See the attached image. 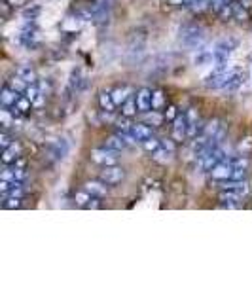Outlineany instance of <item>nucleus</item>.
<instances>
[{
	"instance_id": "f257e3e1",
	"label": "nucleus",
	"mask_w": 252,
	"mask_h": 284,
	"mask_svg": "<svg viewBox=\"0 0 252 284\" xmlns=\"http://www.w3.org/2000/svg\"><path fill=\"white\" fill-rule=\"evenodd\" d=\"M178 38L184 48L195 50L205 42V28L201 25H197V23H186V25L180 27Z\"/></svg>"
},
{
	"instance_id": "f03ea898",
	"label": "nucleus",
	"mask_w": 252,
	"mask_h": 284,
	"mask_svg": "<svg viewBox=\"0 0 252 284\" xmlns=\"http://www.w3.org/2000/svg\"><path fill=\"white\" fill-rule=\"evenodd\" d=\"M239 46L237 38H222L214 44V50H212V55H214V63H228L230 55L233 53V50Z\"/></svg>"
},
{
	"instance_id": "7ed1b4c3",
	"label": "nucleus",
	"mask_w": 252,
	"mask_h": 284,
	"mask_svg": "<svg viewBox=\"0 0 252 284\" xmlns=\"http://www.w3.org/2000/svg\"><path fill=\"white\" fill-rule=\"evenodd\" d=\"M116 154L118 152L102 146V148H95L91 152V159H93L95 163L102 165V167H110V165H118V156Z\"/></svg>"
},
{
	"instance_id": "20e7f679",
	"label": "nucleus",
	"mask_w": 252,
	"mask_h": 284,
	"mask_svg": "<svg viewBox=\"0 0 252 284\" xmlns=\"http://www.w3.org/2000/svg\"><path fill=\"white\" fill-rule=\"evenodd\" d=\"M228 159V156H226V150L220 146V148L212 150V152H209L207 156H203L201 159H199V165H201L203 170H212L218 163H222V161H226Z\"/></svg>"
},
{
	"instance_id": "39448f33",
	"label": "nucleus",
	"mask_w": 252,
	"mask_h": 284,
	"mask_svg": "<svg viewBox=\"0 0 252 284\" xmlns=\"http://www.w3.org/2000/svg\"><path fill=\"white\" fill-rule=\"evenodd\" d=\"M87 85V78L84 70L82 68H74L70 72V78H68V85H66V93H74V95H78L86 89Z\"/></svg>"
},
{
	"instance_id": "423d86ee",
	"label": "nucleus",
	"mask_w": 252,
	"mask_h": 284,
	"mask_svg": "<svg viewBox=\"0 0 252 284\" xmlns=\"http://www.w3.org/2000/svg\"><path fill=\"white\" fill-rule=\"evenodd\" d=\"M123 178H125V170L118 165H110V167H104V170L101 172V180L106 186H116L120 184Z\"/></svg>"
},
{
	"instance_id": "0eeeda50",
	"label": "nucleus",
	"mask_w": 252,
	"mask_h": 284,
	"mask_svg": "<svg viewBox=\"0 0 252 284\" xmlns=\"http://www.w3.org/2000/svg\"><path fill=\"white\" fill-rule=\"evenodd\" d=\"M241 195H237L235 192H230V190H222L220 192V195H218V201H220V208H228V210H231V208H239L241 206Z\"/></svg>"
},
{
	"instance_id": "6e6552de",
	"label": "nucleus",
	"mask_w": 252,
	"mask_h": 284,
	"mask_svg": "<svg viewBox=\"0 0 252 284\" xmlns=\"http://www.w3.org/2000/svg\"><path fill=\"white\" fill-rule=\"evenodd\" d=\"M231 174H233V165H231L230 159H226L222 163H218L214 169L210 170V176L218 180V182H224V180H231Z\"/></svg>"
},
{
	"instance_id": "1a4fd4ad",
	"label": "nucleus",
	"mask_w": 252,
	"mask_h": 284,
	"mask_svg": "<svg viewBox=\"0 0 252 284\" xmlns=\"http://www.w3.org/2000/svg\"><path fill=\"white\" fill-rule=\"evenodd\" d=\"M50 156L53 161H61V159H65L66 154H68V142L65 138H55V140L50 144Z\"/></svg>"
},
{
	"instance_id": "9d476101",
	"label": "nucleus",
	"mask_w": 252,
	"mask_h": 284,
	"mask_svg": "<svg viewBox=\"0 0 252 284\" xmlns=\"http://www.w3.org/2000/svg\"><path fill=\"white\" fill-rule=\"evenodd\" d=\"M173 138L176 142H182L188 136V118L186 114H178L176 120L173 121Z\"/></svg>"
},
{
	"instance_id": "9b49d317",
	"label": "nucleus",
	"mask_w": 252,
	"mask_h": 284,
	"mask_svg": "<svg viewBox=\"0 0 252 284\" xmlns=\"http://www.w3.org/2000/svg\"><path fill=\"white\" fill-rule=\"evenodd\" d=\"M243 82H245V70H239V68H231V76H230V80H228V84L224 85V89H226L228 93L237 91L239 87L243 85Z\"/></svg>"
},
{
	"instance_id": "f8f14e48",
	"label": "nucleus",
	"mask_w": 252,
	"mask_h": 284,
	"mask_svg": "<svg viewBox=\"0 0 252 284\" xmlns=\"http://www.w3.org/2000/svg\"><path fill=\"white\" fill-rule=\"evenodd\" d=\"M222 190H230V192H235L237 195L245 197L250 188H248V184H246V180H224Z\"/></svg>"
},
{
	"instance_id": "ddd939ff",
	"label": "nucleus",
	"mask_w": 252,
	"mask_h": 284,
	"mask_svg": "<svg viewBox=\"0 0 252 284\" xmlns=\"http://www.w3.org/2000/svg\"><path fill=\"white\" fill-rule=\"evenodd\" d=\"M152 95H154V91L152 89H148V87H142V89H138L137 93V104H138V110L140 112H150L152 108Z\"/></svg>"
},
{
	"instance_id": "4468645a",
	"label": "nucleus",
	"mask_w": 252,
	"mask_h": 284,
	"mask_svg": "<svg viewBox=\"0 0 252 284\" xmlns=\"http://www.w3.org/2000/svg\"><path fill=\"white\" fill-rule=\"evenodd\" d=\"M19 91H15L12 89L10 85H6L4 89H2V95H0V102H2V108H14L15 102L19 100Z\"/></svg>"
},
{
	"instance_id": "2eb2a0df",
	"label": "nucleus",
	"mask_w": 252,
	"mask_h": 284,
	"mask_svg": "<svg viewBox=\"0 0 252 284\" xmlns=\"http://www.w3.org/2000/svg\"><path fill=\"white\" fill-rule=\"evenodd\" d=\"M84 190L86 192H89L91 195H95V197H106L108 193V186L102 182V180H99V182H95V180H89V182H86L84 184Z\"/></svg>"
},
{
	"instance_id": "dca6fc26",
	"label": "nucleus",
	"mask_w": 252,
	"mask_h": 284,
	"mask_svg": "<svg viewBox=\"0 0 252 284\" xmlns=\"http://www.w3.org/2000/svg\"><path fill=\"white\" fill-rule=\"evenodd\" d=\"M32 106H34V104H32V100L27 99L25 95H21V97H19V100L15 102V106L10 108V110H12V114H14L15 118H21V116H27Z\"/></svg>"
},
{
	"instance_id": "f3484780",
	"label": "nucleus",
	"mask_w": 252,
	"mask_h": 284,
	"mask_svg": "<svg viewBox=\"0 0 252 284\" xmlns=\"http://www.w3.org/2000/svg\"><path fill=\"white\" fill-rule=\"evenodd\" d=\"M131 135L135 136V140L142 144L144 140H148V138L152 136V129L148 127L146 123H133V131H131Z\"/></svg>"
},
{
	"instance_id": "a211bd4d",
	"label": "nucleus",
	"mask_w": 252,
	"mask_h": 284,
	"mask_svg": "<svg viewBox=\"0 0 252 284\" xmlns=\"http://www.w3.org/2000/svg\"><path fill=\"white\" fill-rule=\"evenodd\" d=\"M131 95H133V89H131L129 85H120V87L112 89V97H114V102L118 104V106H122Z\"/></svg>"
},
{
	"instance_id": "6ab92c4d",
	"label": "nucleus",
	"mask_w": 252,
	"mask_h": 284,
	"mask_svg": "<svg viewBox=\"0 0 252 284\" xmlns=\"http://www.w3.org/2000/svg\"><path fill=\"white\" fill-rule=\"evenodd\" d=\"M17 159H19V146L15 142L10 148L2 150V163L4 165H14Z\"/></svg>"
},
{
	"instance_id": "aec40b11",
	"label": "nucleus",
	"mask_w": 252,
	"mask_h": 284,
	"mask_svg": "<svg viewBox=\"0 0 252 284\" xmlns=\"http://www.w3.org/2000/svg\"><path fill=\"white\" fill-rule=\"evenodd\" d=\"M138 104H137V95H131L129 99L125 100L122 104V116H127V118H133L137 112H140V110H137Z\"/></svg>"
},
{
	"instance_id": "412c9836",
	"label": "nucleus",
	"mask_w": 252,
	"mask_h": 284,
	"mask_svg": "<svg viewBox=\"0 0 252 284\" xmlns=\"http://www.w3.org/2000/svg\"><path fill=\"white\" fill-rule=\"evenodd\" d=\"M19 78H23L27 84H36V72L34 68L30 66V64H21L19 68H17V72H15Z\"/></svg>"
},
{
	"instance_id": "4be33fe9",
	"label": "nucleus",
	"mask_w": 252,
	"mask_h": 284,
	"mask_svg": "<svg viewBox=\"0 0 252 284\" xmlns=\"http://www.w3.org/2000/svg\"><path fill=\"white\" fill-rule=\"evenodd\" d=\"M99 102H101L102 110H106V112H114L116 106H118V104L114 102L112 91H101V95H99Z\"/></svg>"
},
{
	"instance_id": "5701e85b",
	"label": "nucleus",
	"mask_w": 252,
	"mask_h": 284,
	"mask_svg": "<svg viewBox=\"0 0 252 284\" xmlns=\"http://www.w3.org/2000/svg\"><path fill=\"white\" fill-rule=\"evenodd\" d=\"M114 125H116V131H118V133H127V135H131V131H133V123L129 121L127 116L116 118Z\"/></svg>"
},
{
	"instance_id": "b1692460",
	"label": "nucleus",
	"mask_w": 252,
	"mask_h": 284,
	"mask_svg": "<svg viewBox=\"0 0 252 284\" xmlns=\"http://www.w3.org/2000/svg\"><path fill=\"white\" fill-rule=\"evenodd\" d=\"M173 150H169V148H165V146H161V148L156 152V154H152V157L158 161V163H169L171 159H173Z\"/></svg>"
},
{
	"instance_id": "393cba45",
	"label": "nucleus",
	"mask_w": 252,
	"mask_h": 284,
	"mask_svg": "<svg viewBox=\"0 0 252 284\" xmlns=\"http://www.w3.org/2000/svg\"><path fill=\"white\" fill-rule=\"evenodd\" d=\"M93 197L95 195H91V193L86 192V190H82V192L74 193V203H76V206H80V208H86V206L89 205V201H91Z\"/></svg>"
},
{
	"instance_id": "a878e982",
	"label": "nucleus",
	"mask_w": 252,
	"mask_h": 284,
	"mask_svg": "<svg viewBox=\"0 0 252 284\" xmlns=\"http://www.w3.org/2000/svg\"><path fill=\"white\" fill-rule=\"evenodd\" d=\"M21 205H23L21 197H12V195H4V197H2V208H6V210L19 208Z\"/></svg>"
},
{
	"instance_id": "bb28decb",
	"label": "nucleus",
	"mask_w": 252,
	"mask_h": 284,
	"mask_svg": "<svg viewBox=\"0 0 252 284\" xmlns=\"http://www.w3.org/2000/svg\"><path fill=\"white\" fill-rule=\"evenodd\" d=\"M163 108H165L163 91H154V95H152V110H163Z\"/></svg>"
},
{
	"instance_id": "cd10ccee",
	"label": "nucleus",
	"mask_w": 252,
	"mask_h": 284,
	"mask_svg": "<svg viewBox=\"0 0 252 284\" xmlns=\"http://www.w3.org/2000/svg\"><path fill=\"white\" fill-rule=\"evenodd\" d=\"M163 144H161V140H158V138H154V136H150L148 140H144L142 142V148L148 152V154H156L159 148H161Z\"/></svg>"
},
{
	"instance_id": "c85d7f7f",
	"label": "nucleus",
	"mask_w": 252,
	"mask_h": 284,
	"mask_svg": "<svg viewBox=\"0 0 252 284\" xmlns=\"http://www.w3.org/2000/svg\"><path fill=\"white\" fill-rule=\"evenodd\" d=\"M163 120H165V116H161L159 110H152V114H146V116H144V121H146V123H152V125H161Z\"/></svg>"
},
{
	"instance_id": "c756f323",
	"label": "nucleus",
	"mask_w": 252,
	"mask_h": 284,
	"mask_svg": "<svg viewBox=\"0 0 252 284\" xmlns=\"http://www.w3.org/2000/svg\"><path fill=\"white\" fill-rule=\"evenodd\" d=\"M27 85H29V84H27V82H25L23 78H19L17 74H15V78L10 80V87H12V89H15V91H19V93H25Z\"/></svg>"
},
{
	"instance_id": "7c9ffc66",
	"label": "nucleus",
	"mask_w": 252,
	"mask_h": 284,
	"mask_svg": "<svg viewBox=\"0 0 252 284\" xmlns=\"http://www.w3.org/2000/svg\"><path fill=\"white\" fill-rule=\"evenodd\" d=\"M23 95H25L27 99H30L32 102H34V100L38 99V95H40V87H38V84H29Z\"/></svg>"
},
{
	"instance_id": "2f4dec72",
	"label": "nucleus",
	"mask_w": 252,
	"mask_h": 284,
	"mask_svg": "<svg viewBox=\"0 0 252 284\" xmlns=\"http://www.w3.org/2000/svg\"><path fill=\"white\" fill-rule=\"evenodd\" d=\"M14 142H15L14 136L8 133V129H2V133H0V146H2V150L10 148Z\"/></svg>"
},
{
	"instance_id": "473e14b6",
	"label": "nucleus",
	"mask_w": 252,
	"mask_h": 284,
	"mask_svg": "<svg viewBox=\"0 0 252 284\" xmlns=\"http://www.w3.org/2000/svg\"><path fill=\"white\" fill-rule=\"evenodd\" d=\"M210 61H214L212 51L201 50V53H199V55H195V64H205V63H210Z\"/></svg>"
},
{
	"instance_id": "72a5a7b5",
	"label": "nucleus",
	"mask_w": 252,
	"mask_h": 284,
	"mask_svg": "<svg viewBox=\"0 0 252 284\" xmlns=\"http://www.w3.org/2000/svg\"><path fill=\"white\" fill-rule=\"evenodd\" d=\"M40 12H42V10H40V6L25 8V10H23V17H25V19H36V17L40 15Z\"/></svg>"
},
{
	"instance_id": "f704fd0d",
	"label": "nucleus",
	"mask_w": 252,
	"mask_h": 284,
	"mask_svg": "<svg viewBox=\"0 0 252 284\" xmlns=\"http://www.w3.org/2000/svg\"><path fill=\"white\" fill-rule=\"evenodd\" d=\"M14 174H15V182H25L29 178V172L25 167H14Z\"/></svg>"
},
{
	"instance_id": "c9c22d12",
	"label": "nucleus",
	"mask_w": 252,
	"mask_h": 284,
	"mask_svg": "<svg viewBox=\"0 0 252 284\" xmlns=\"http://www.w3.org/2000/svg\"><path fill=\"white\" fill-rule=\"evenodd\" d=\"M246 178V167H233L231 180H245Z\"/></svg>"
},
{
	"instance_id": "e433bc0d",
	"label": "nucleus",
	"mask_w": 252,
	"mask_h": 284,
	"mask_svg": "<svg viewBox=\"0 0 252 284\" xmlns=\"http://www.w3.org/2000/svg\"><path fill=\"white\" fill-rule=\"evenodd\" d=\"M163 116H165L167 121H174V120H176V116H178V112H176V108H174V106H169Z\"/></svg>"
},
{
	"instance_id": "4c0bfd02",
	"label": "nucleus",
	"mask_w": 252,
	"mask_h": 284,
	"mask_svg": "<svg viewBox=\"0 0 252 284\" xmlns=\"http://www.w3.org/2000/svg\"><path fill=\"white\" fill-rule=\"evenodd\" d=\"M0 180H10V182H15L14 169H4V170H2V176H0Z\"/></svg>"
},
{
	"instance_id": "58836bf2",
	"label": "nucleus",
	"mask_w": 252,
	"mask_h": 284,
	"mask_svg": "<svg viewBox=\"0 0 252 284\" xmlns=\"http://www.w3.org/2000/svg\"><path fill=\"white\" fill-rule=\"evenodd\" d=\"M8 4H10V6H23V4H25V2H27V0H6Z\"/></svg>"
},
{
	"instance_id": "ea45409f",
	"label": "nucleus",
	"mask_w": 252,
	"mask_h": 284,
	"mask_svg": "<svg viewBox=\"0 0 252 284\" xmlns=\"http://www.w3.org/2000/svg\"><path fill=\"white\" fill-rule=\"evenodd\" d=\"M161 144H163L165 148L173 150V152H174V144H173V142H171V140H161Z\"/></svg>"
},
{
	"instance_id": "a19ab883",
	"label": "nucleus",
	"mask_w": 252,
	"mask_h": 284,
	"mask_svg": "<svg viewBox=\"0 0 252 284\" xmlns=\"http://www.w3.org/2000/svg\"><path fill=\"white\" fill-rule=\"evenodd\" d=\"M171 4H174V6H180V4H186V0H169Z\"/></svg>"
},
{
	"instance_id": "79ce46f5",
	"label": "nucleus",
	"mask_w": 252,
	"mask_h": 284,
	"mask_svg": "<svg viewBox=\"0 0 252 284\" xmlns=\"http://www.w3.org/2000/svg\"><path fill=\"white\" fill-rule=\"evenodd\" d=\"M228 2H231V0H228Z\"/></svg>"
}]
</instances>
